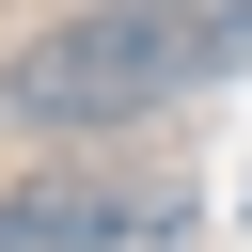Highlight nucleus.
Instances as JSON below:
<instances>
[{
	"mask_svg": "<svg viewBox=\"0 0 252 252\" xmlns=\"http://www.w3.org/2000/svg\"><path fill=\"white\" fill-rule=\"evenodd\" d=\"M16 236L32 252H173L189 236V189L173 173H32L16 189Z\"/></svg>",
	"mask_w": 252,
	"mask_h": 252,
	"instance_id": "obj_2",
	"label": "nucleus"
},
{
	"mask_svg": "<svg viewBox=\"0 0 252 252\" xmlns=\"http://www.w3.org/2000/svg\"><path fill=\"white\" fill-rule=\"evenodd\" d=\"M0 252H32V236H16V189H0Z\"/></svg>",
	"mask_w": 252,
	"mask_h": 252,
	"instance_id": "obj_3",
	"label": "nucleus"
},
{
	"mask_svg": "<svg viewBox=\"0 0 252 252\" xmlns=\"http://www.w3.org/2000/svg\"><path fill=\"white\" fill-rule=\"evenodd\" d=\"M252 63V16H173V0H79L63 32H32L0 63V126L32 142H110V126H158L173 94L236 79Z\"/></svg>",
	"mask_w": 252,
	"mask_h": 252,
	"instance_id": "obj_1",
	"label": "nucleus"
}]
</instances>
